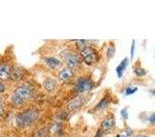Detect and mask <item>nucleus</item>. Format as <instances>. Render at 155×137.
<instances>
[{"instance_id":"f257e3e1","label":"nucleus","mask_w":155,"mask_h":137,"mask_svg":"<svg viewBox=\"0 0 155 137\" xmlns=\"http://www.w3.org/2000/svg\"><path fill=\"white\" fill-rule=\"evenodd\" d=\"M38 118V113L35 110H27L17 116V125L19 127L30 126Z\"/></svg>"},{"instance_id":"f03ea898","label":"nucleus","mask_w":155,"mask_h":137,"mask_svg":"<svg viewBox=\"0 0 155 137\" xmlns=\"http://www.w3.org/2000/svg\"><path fill=\"white\" fill-rule=\"evenodd\" d=\"M62 57H63L64 60H65V62H66V64L69 69L76 68V67L79 66L80 58L77 54L72 53V52H69V51H65L62 53Z\"/></svg>"},{"instance_id":"7ed1b4c3","label":"nucleus","mask_w":155,"mask_h":137,"mask_svg":"<svg viewBox=\"0 0 155 137\" xmlns=\"http://www.w3.org/2000/svg\"><path fill=\"white\" fill-rule=\"evenodd\" d=\"M76 91L83 93V92H88L93 88V83L89 78H81L77 81L76 83Z\"/></svg>"},{"instance_id":"20e7f679","label":"nucleus","mask_w":155,"mask_h":137,"mask_svg":"<svg viewBox=\"0 0 155 137\" xmlns=\"http://www.w3.org/2000/svg\"><path fill=\"white\" fill-rule=\"evenodd\" d=\"M81 55L84 58V61L87 65H92L93 63H95V61L97 60V54L95 49L91 48H86L85 49H83L81 52Z\"/></svg>"},{"instance_id":"39448f33","label":"nucleus","mask_w":155,"mask_h":137,"mask_svg":"<svg viewBox=\"0 0 155 137\" xmlns=\"http://www.w3.org/2000/svg\"><path fill=\"white\" fill-rule=\"evenodd\" d=\"M15 95H17L22 101L24 102V101H27L28 99H30V97H31V91H30L27 87L21 86L16 89Z\"/></svg>"},{"instance_id":"423d86ee","label":"nucleus","mask_w":155,"mask_h":137,"mask_svg":"<svg viewBox=\"0 0 155 137\" xmlns=\"http://www.w3.org/2000/svg\"><path fill=\"white\" fill-rule=\"evenodd\" d=\"M115 126V119L113 116H110L106 118L101 123V131L102 133H109L113 130Z\"/></svg>"},{"instance_id":"0eeeda50","label":"nucleus","mask_w":155,"mask_h":137,"mask_svg":"<svg viewBox=\"0 0 155 137\" xmlns=\"http://www.w3.org/2000/svg\"><path fill=\"white\" fill-rule=\"evenodd\" d=\"M59 79L62 81H66L68 79H71L72 76H74V72H72L71 69H69L68 67L67 68H63L61 71L59 72Z\"/></svg>"},{"instance_id":"6e6552de","label":"nucleus","mask_w":155,"mask_h":137,"mask_svg":"<svg viewBox=\"0 0 155 137\" xmlns=\"http://www.w3.org/2000/svg\"><path fill=\"white\" fill-rule=\"evenodd\" d=\"M9 73H11V68L7 64H1L0 65V79L6 81L9 78Z\"/></svg>"},{"instance_id":"1a4fd4ad","label":"nucleus","mask_w":155,"mask_h":137,"mask_svg":"<svg viewBox=\"0 0 155 137\" xmlns=\"http://www.w3.org/2000/svg\"><path fill=\"white\" fill-rule=\"evenodd\" d=\"M45 62H46L47 65L49 67H51V68H57V67L61 66V61L54 58V57H46V58H45Z\"/></svg>"},{"instance_id":"9d476101","label":"nucleus","mask_w":155,"mask_h":137,"mask_svg":"<svg viewBox=\"0 0 155 137\" xmlns=\"http://www.w3.org/2000/svg\"><path fill=\"white\" fill-rule=\"evenodd\" d=\"M83 102H84L83 98H78L76 100L71 101V103L68 104V108L71 109V111H76L83 105Z\"/></svg>"},{"instance_id":"9b49d317","label":"nucleus","mask_w":155,"mask_h":137,"mask_svg":"<svg viewBox=\"0 0 155 137\" xmlns=\"http://www.w3.org/2000/svg\"><path fill=\"white\" fill-rule=\"evenodd\" d=\"M56 87H57L56 79L50 78L45 81V89H46L47 91H53L54 89H56Z\"/></svg>"},{"instance_id":"f8f14e48","label":"nucleus","mask_w":155,"mask_h":137,"mask_svg":"<svg viewBox=\"0 0 155 137\" xmlns=\"http://www.w3.org/2000/svg\"><path fill=\"white\" fill-rule=\"evenodd\" d=\"M127 64H128V59L125 58L123 60V61L120 63V65L117 67V69H116V71H117V74H118V78H122V75H123V72L124 70L126 69V67H127Z\"/></svg>"},{"instance_id":"ddd939ff","label":"nucleus","mask_w":155,"mask_h":137,"mask_svg":"<svg viewBox=\"0 0 155 137\" xmlns=\"http://www.w3.org/2000/svg\"><path fill=\"white\" fill-rule=\"evenodd\" d=\"M22 75H23V72H22V69L20 67H14L11 70V73H9V76H12L16 81L21 78Z\"/></svg>"},{"instance_id":"4468645a","label":"nucleus","mask_w":155,"mask_h":137,"mask_svg":"<svg viewBox=\"0 0 155 137\" xmlns=\"http://www.w3.org/2000/svg\"><path fill=\"white\" fill-rule=\"evenodd\" d=\"M110 102H111V98H109V97H106V98H104L96 105V110H104V108H107V106H109Z\"/></svg>"},{"instance_id":"2eb2a0df","label":"nucleus","mask_w":155,"mask_h":137,"mask_svg":"<svg viewBox=\"0 0 155 137\" xmlns=\"http://www.w3.org/2000/svg\"><path fill=\"white\" fill-rule=\"evenodd\" d=\"M87 46H88V41L87 40H77V46L81 52L86 49Z\"/></svg>"},{"instance_id":"dca6fc26","label":"nucleus","mask_w":155,"mask_h":137,"mask_svg":"<svg viewBox=\"0 0 155 137\" xmlns=\"http://www.w3.org/2000/svg\"><path fill=\"white\" fill-rule=\"evenodd\" d=\"M12 102L15 104V105H21V104L23 103V101H22L17 95H15V94L12 97Z\"/></svg>"},{"instance_id":"f3484780","label":"nucleus","mask_w":155,"mask_h":137,"mask_svg":"<svg viewBox=\"0 0 155 137\" xmlns=\"http://www.w3.org/2000/svg\"><path fill=\"white\" fill-rule=\"evenodd\" d=\"M137 91V87H128L126 90H125V95L128 96V95H131V94H134Z\"/></svg>"},{"instance_id":"a211bd4d","label":"nucleus","mask_w":155,"mask_h":137,"mask_svg":"<svg viewBox=\"0 0 155 137\" xmlns=\"http://www.w3.org/2000/svg\"><path fill=\"white\" fill-rule=\"evenodd\" d=\"M134 73H136L137 76L141 78V76H144L145 74H146V70L143 69V68H136V69H134Z\"/></svg>"},{"instance_id":"6ab92c4d","label":"nucleus","mask_w":155,"mask_h":137,"mask_svg":"<svg viewBox=\"0 0 155 137\" xmlns=\"http://www.w3.org/2000/svg\"><path fill=\"white\" fill-rule=\"evenodd\" d=\"M107 58H112V57L115 55V48L113 46H111V48H109L107 49Z\"/></svg>"},{"instance_id":"aec40b11","label":"nucleus","mask_w":155,"mask_h":137,"mask_svg":"<svg viewBox=\"0 0 155 137\" xmlns=\"http://www.w3.org/2000/svg\"><path fill=\"white\" fill-rule=\"evenodd\" d=\"M48 131H49V129L48 128H45V129H42V130L39 131V137H46L47 135H48Z\"/></svg>"},{"instance_id":"412c9836","label":"nucleus","mask_w":155,"mask_h":137,"mask_svg":"<svg viewBox=\"0 0 155 137\" xmlns=\"http://www.w3.org/2000/svg\"><path fill=\"white\" fill-rule=\"evenodd\" d=\"M121 116H122V118H123L124 119H128V113H127L126 108H124V109H122V110H121Z\"/></svg>"},{"instance_id":"4be33fe9","label":"nucleus","mask_w":155,"mask_h":137,"mask_svg":"<svg viewBox=\"0 0 155 137\" xmlns=\"http://www.w3.org/2000/svg\"><path fill=\"white\" fill-rule=\"evenodd\" d=\"M125 136L126 137H132V131L129 128H127L125 130Z\"/></svg>"},{"instance_id":"5701e85b","label":"nucleus","mask_w":155,"mask_h":137,"mask_svg":"<svg viewBox=\"0 0 155 137\" xmlns=\"http://www.w3.org/2000/svg\"><path fill=\"white\" fill-rule=\"evenodd\" d=\"M2 110H3V101L0 98V116H1V113H2Z\"/></svg>"},{"instance_id":"b1692460","label":"nucleus","mask_w":155,"mask_h":137,"mask_svg":"<svg viewBox=\"0 0 155 137\" xmlns=\"http://www.w3.org/2000/svg\"><path fill=\"white\" fill-rule=\"evenodd\" d=\"M134 40L132 41V46H131V51H130L131 57H134Z\"/></svg>"},{"instance_id":"393cba45","label":"nucleus","mask_w":155,"mask_h":137,"mask_svg":"<svg viewBox=\"0 0 155 137\" xmlns=\"http://www.w3.org/2000/svg\"><path fill=\"white\" fill-rule=\"evenodd\" d=\"M4 89H5V88H4L3 84H1V83H0V93H2V92L4 91Z\"/></svg>"},{"instance_id":"a878e982","label":"nucleus","mask_w":155,"mask_h":137,"mask_svg":"<svg viewBox=\"0 0 155 137\" xmlns=\"http://www.w3.org/2000/svg\"><path fill=\"white\" fill-rule=\"evenodd\" d=\"M150 123H151L152 125H154V114H152L151 118H150Z\"/></svg>"},{"instance_id":"bb28decb","label":"nucleus","mask_w":155,"mask_h":137,"mask_svg":"<svg viewBox=\"0 0 155 137\" xmlns=\"http://www.w3.org/2000/svg\"><path fill=\"white\" fill-rule=\"evenodd\" d=\"M95 137H104V133H102V132L99 131L98 133H97L96 135H95Z\"/></svg>"},{"instance_id":"cd10ccee","label":"nucleus","mask_w":155,"mask_h":137,"mask_svg":"<svg viewBox=\"0 0 155 137\" xmlns=\"http://www.w3.org/2000/svg\"><path fill=\"white\" fill-rule=\"evenodd\" d=\"M117 137H126V136H125V134H122V135H118Z\"/></svg>"},{"instance_id":"c85d7f7f","label":"nucleus","mask_w":155,"mask_h":137,"mask_svg":"<svg viewBox=\"0 0 155 137\" xmlns=\"http://www.w3.org/2000/svg\"><path fill=\"white\" fill-rule=\"evenodd\" d=\"M139 137H149V136H146V135H140Z\"/></svg>"},{"instance_id":"c756f323","label":"nucleus","mask_w":155,"mask_h":137,"mask_svg":"<svg viewBox=\"0 0 155 137\" xmlns=\"http://www.w3.org/2000/svg\"><path fill=\"white\" fill-rule=\"evenodd\" d=\"M57 137H65V136H63V135H59V136H57Z\"/></svg>"}]
</instances>
